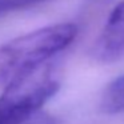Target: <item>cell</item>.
<instances>
[{"mask_svg":"<svg viewBox=\"0 0 124 124\" xmlns=\"http://www.w3.org/2000/svg\"><path fill=\"white\" fill-rule=\"evenodd\" d=\"M97 1H99V0H97Z\"/></svg>","mask_w":124,"mask_h":124,"instance_id":"8992f818","label":"cell"},{"mask_svg":"<svg viewBox=\"0 0 124 124\" xmlns=\"http://www.w3.org/2000/svg\"><path fill=\"white\" fill-rule=\"evenodd\" d=\"M79 33L73 23L31 31L0 47V95L28 81L48 60L72 44Z\"/></svg>","mask_w":124,"mask_h":124,"instance_id":"6da1fadb","label":"cell"},{"mask_svg":"<svg viewBox=\"0 0 124 124\" xmlns=\"http://www.w3.org/2000/svg\"><path fill=\"white\" fill-rule=\"evenodd\" d=\"M47 0H0V20L14 12L35 7Z\"/></svg>","mask_w":124,"mask_h":124,"instance_id":"5b68a950","label":"cell"},{"mask_svg":"<svg viewBox=\"0 0 124 124\" xmlns=\"http://www.w3.org/2000/svg\"><path fill=\"white\" fill-rule=\"evenodd\" d=\"M100 109L108 115L124 112V75L104 88L100 99Z\"/></svg>","mask_w":124,"mask_h":124,"instance_id":"277c9868","label":"cell"},{"mask_svg":"<svg viewBox=\"0 0 124 124\" xmlns=\"http://www.w3.org/2000/svg\"><path fill=\"white\" fill-rule=\"evenodd\" d=\"M59 83L54 79L25 81L0 95V124H25L56 95Z\"/></svg>","mask_w":124,"mask_h":124,"instance_id":"7a4b0ae2","label":"cell"},{"mask_svg":"<svg viewBox=\"0 0 124 124\" xmlns=\"http://www.w3.org/2000/svg\"><path fill=\"white\" fill-rule=\"evenodd\" d=\"M91 55L100 63H113L124 57V0L116 4L108 15L92 46Z\"/></svg>","mask_w":124,"mask_h":124,"instance_id":"3957f363","label":"cell"}]
</instances>
